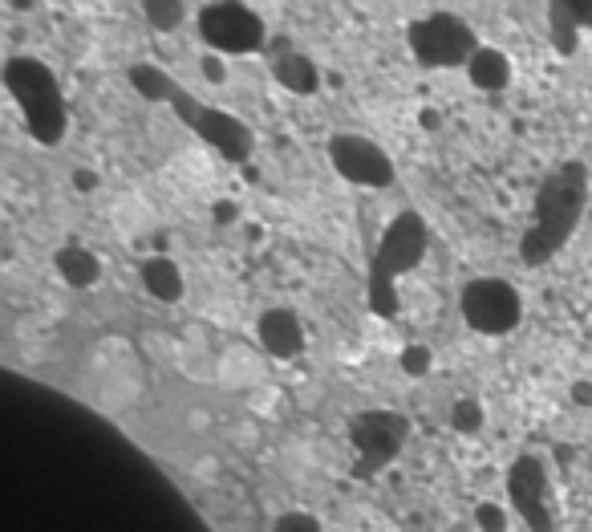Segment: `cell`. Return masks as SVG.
Returning <instances> with one entry per match:
<instances>
[{
  "mask_svg": "<svg viewBox=\"0 0 592 532\" xmlns=\"http://www.w3.org/2000/svg\"><path fill=\"white\" fill-rule=\"evenodd\" d=\"M584 203H589V167L584 163H560L543 175L536 208H531V228L519 241L524 265L540 268L564 248L584 216Z\"/></svg>",
  "mask_w": 592,
  "mask_h": 532,
  "instance_id": "obj_1",
  "label": "cell"
},
{
  "mask_svg": "<svg viewBox=\"0 0 592 532\" xmlns=\"http://www.w3.org/2000/svg\"><path fill=\"white\" fill-rule=\"evenodd\" d=\"M4 86H9V94L21 106L29 135L41 147H57L65 139V127H69V110H65V94L50 65L37 62V57H9V65H4Z\"/></svg>",
  "mask_w": 592,
  "mask_h": 532,
  "instance_id": "obj_2",
  "label": "cell"
},
{
  "mask_svg": "<svg viewBox=\"0 0 592 532\" xmlns=\"http://www.w3.org/2000/svg\"><path fill=\"white\" fill-rule=\"evenodd\" d=\"M422 253H427V220L418 212H398L369 268V309L378 317L398 313V280L422 260Z\"/></svg>",
  "mask_w": 592,
  "mask_h": 532,
  "instance_id": "obj_3",
  "label": "cell"
},
{
  "mask_svg": "<svg viewBox=\"0 0 592 532\" xmlns=\"http://www.w3.org/2000/svg\"><path fill=\"white\" fill-rule=\"evenodd\" d=\"M459 313L466 330L483 338H507L524 317V297L512 280L504 277H475L459 292Z\"/></svg>",
  "mask_w": 592,
  "mask_h": 532,
  "instance_id": "obj_4",
  "label": "cell"
},
{
  "mask_svg": "<svg viewBox=\"0 0 592 532\" xmlns=\"http://www.w3.org/2000/svg\"><path fill=\"white\" fill-rule=\"evenodd\" d=\"M410 53L422 70H454V65H471V57L480 53V41L471 33L463 17L454 13H427L422 21L410 25L406 33Z\"/></svg>",
  "mask_w": 592,
  "mask_h": 532,
  "instance_id": "obj_5",
  "label": "cell"
},
{
  "mask_svg": "<svg viewBox=\"0 0 592 532\" xmlns=\"http://www.w3.org/2000/svg\"><path fill=\"white\" fill-rule=\"evenodd\" d=\"M195 29H200L203 45L212 53H224V57L260 53L268 41V29L260 21V13H252L248 4H236V0L203 4L200 13H195Z\"/></svg>",
  "mask_w": 592,
  "mask_h": 532,
  "instance_id": "obj_6",
  "label": "cell"
},
{
  "mask_svg": "<svg viewBox=\"0 0 592 532\" xmlns=\"http://www.w3.org/2000/svg\"><path fill=\"white\" fill-rule=\"evenodd\" d=\"M349 439L353 451H357L353 471L362 480H369V476H378L386 464L402 456L406 439H410V418L402 411H362L349 423Z\"/></svg>",
  "mask_w": 592,
  "mask_h": 532,
  "instance_id": "obj_7",
  "label": "cell"
},
{
  "mask_svg": "<svg viewBox=\"0 0 592 532\" xmlns=\"http://www.w3.org/2000/svg\"><path fill=\"white\" fill-rule=\"evenodd\" d=\"M329 163L345 183L357 188H390L394 183V163L390 155L381 151L378 142H369L366 135H333L329 139Z\"/></svg>",
  "mask_w": 592,
  "mask_h": 532,
  "instance_id": "obj_8",
  "label": "cell"
},
{
  "mask_svg": "<svg viewBox=\"0 0 592 532\" xmlns=\"http://www.w3.org/2000/svg\"><path fill=\"white\" fill-rule=\"evenodd\" d=\"M507 496H512V504L519 508V517H524V524L531 532L556 529L552 508H548V476H543L540 459L524 456L512 464V471H507Z\"/></svg>",
  "mask_w": 592,
  "mask_h": 532,
  "instance_id": "obj_9",
  "label": "cell"
},
{
  "mask_svg": "<svg viewBox=\"0 0 592 532\" xmlns=\"http://www.w3.org/2000/svg\"><path fill=\"white\" fill-rule=\"evenodd\" d=\"M179 98H183V94L175 89V98L171 102H179ZM179 110H183L187 123H195V130H200L212 147H219V151L232 155V159H248V151H252V135H248V127H244L240 118L219 115V110H195V106H187V102H179Z\"/></svg>",
  "mask_w": 592,
  "mask_h": 532,
  "instance_id": "obj_10",
  "label": "cell"
},
{
  "mask_svg": "<svg viewBox=\"0 0 592 532\" xmlns=\"http://www.w3.org/2000/svg\"><path fill=\"white\" fill-rule=\"evenodd\" d=\"M256 342L265 350L268 358H277V362H292V358L304 354V326L301 317L292 313V309H265V313L256 317Z\"/></svg>",
  "mask_w": 592,
  "mask_h": 532,
  "instance_id": "obj_11",
  "label": "cell"
},
{
  "mask_svg": "<svg viewBox=\"0 0 592 532\" xmlns=\"http://www.w3.org/2000/svg\"><path fill=\"white\" fill-rule=\"evenodd\" d=\"M142 289L151 292L154 301L163 305H179L183 292H187V280H183V268L171 260V256H147L142 260Z\"/></svg>",
  "mask_w": 592,
  "mask_h": 532,
  "instance_id": "obj_12",
  "label": "cell"
},
{
  "mask_svg": "<svg viewBox=\"0 0 592 532\" xmlns=\"http://www.w3.org/2000/svg\"><path fill=\"white\" fill-rule=\"evenodd\" d=\"M466 77L483 94H499V89L512 86V57L504 50H495V45H480V53L466 65Z\"/></svg>",
  "mask_w": 592,
  "mask_h": 532,
  "instance_id": "obj_13",
  "label": "cell"
},
{
  "mask_svg": "<svg viewBox=\"0 0 592 532\" xmlns=\"http://www.w3.org/2000/svg\"><path fill=\"white\" fill-rule=\"evenodd\" d=\"M53 268H57V277L65 285H74V289H89V285H98L101 280V260L89 248L82 244H65L53 253Z\"/></svg>",
  "mask_w": 592,
  "mask_h": 532,
  "instance_id": "obj_14",
  "label": "cell"
},
{
  "mask_svg": "<svg viewBox=\"0 0 592 532\" xmlns=\"http://www.w3.org/2000/svg\"><path fill=\"white\" fill-rule=\"evenodd\" d=\"M272 74H277L280 86L292 89V94H316V89H321V74H316V65L297 50L280 53L277 62H272Z\"/></svg>",
  "mask_w": 592,
  "mask_h": 532,
  "instance_id": "obj_15",
  "label": "cell"
},
{
  "mask_svg": "<svg viewBox=\"0 0 592 532\" xmlns=\"http://www.w3.org/2000/svg\"><path fill=\"white\" fill-rule=\"evenodd\" d=\"M548 25H552V41L560 53L577 50V33L584 29V9H572V4H552L548 9Z\"/></svg>",
  "mask_w": 592,
  "mask_h": 532,
  "instance_id": "obj_16",
  "label": "cell"
},
{
  "mask_svg": "<svg viewBox=\"0 0 592 532\" xmlns=\"http://www.w3.org/2000/svg\"><path fill=\"white\" fill-rule=\"evenodd\" d=\"M430 366H434V354H430V345L410 342V345L402 350V370L410 374V379H427Z\"/></svg>",
  "mask_w": 592,
  "mask_h": 532,
  "instance_id": "obj_17",
  "label": "cell"
},
{
  "mask_svg": "<svg viewBox=\"0 0 592 532\" xmlns=\"http://www.w3.org/2000/svg\"><path fill=\"white\" fill-rule=\"evenodd\" d=\"M142 13H147V21H151L154 29H175L179 21H187V9H183V4H159V0H151Z\"/></svg>",
  "mask_w": 592,
  "mask_h": 532,
  "instance_id": "obj_18",
  "label": "cell"
},
{
  "mask_svg": "<svg viewBox=\"0 0 592 532\" xmlns=\"http://www.w3.org/2000/svg\"><path fill=\"white\" fill-rule=\"evenodd\" d=\"M451 423H454V432H480V423H483V406L475 403V398H463V403H454L451 411Z\"/></svg>",
  "mask_w": 592,
  "mask_h": 532,
  "instance_id": "obj_19",
  "label": "cell"
},
{
  "mask_svg": "<svg viewBox=\"0 0 592 532\" xmlns=\"http://www.w3.org/2000/svg\"><path fill=\"white\" fill-rule=\"evenodd\" d=\"M272 532H325V529H321V520H316L313 512L292 508V512H284V517L277 520V529H272Z\"/></svg>",
  "mask_w": 592,
  "mask_h": 532,
  "instance_id": "obj_20",
  "label": "cell"
},
{
  "mask_svg": "<svg viewBox=\"0 0 592 532\" xmlns=\"http://www.w3.org/2000/svg\"><path fill=\"white\" fill-rule=\"evenodd\" d=\"M475 524H480V532H507V512L499 504H480L475 508Z\"/></svg>",
  "mask_w": 592,
  "mask_h": 532,
  "instance_id": "obj_21",
  "label": "cell"
},
{
  "mask_svg": "<svg viewBox=\"0 0 592 532\" xmlns=\"http://www.w3.org/2000/svg\"><path fill=\"white\" fill-rule=\"evenodd\" d=\"M203 74H207V82H215V86H219V82H224V62H219V53H207V57H203Z\"/></svg>",
  "mask_w": 592,
  "mask_h": 532,
  "instance_id": "obj_22",
  "label": "cell"
},
{
  "mask_svg": "<svg viewBox=\"0 0 592 532\" xmlns=\"http://www.w3.org/2000/svg\"><path fill=\"white\" fill-rule=\"evenodd\" d=\"M572 403H577V406H592V382L589 379L572 382Z\"/></svg>",
  "mask_w": 592,
  "mask_h": 532,
  "instance_id": "obj_23",
  "label": "cell"
}]
</instances>
